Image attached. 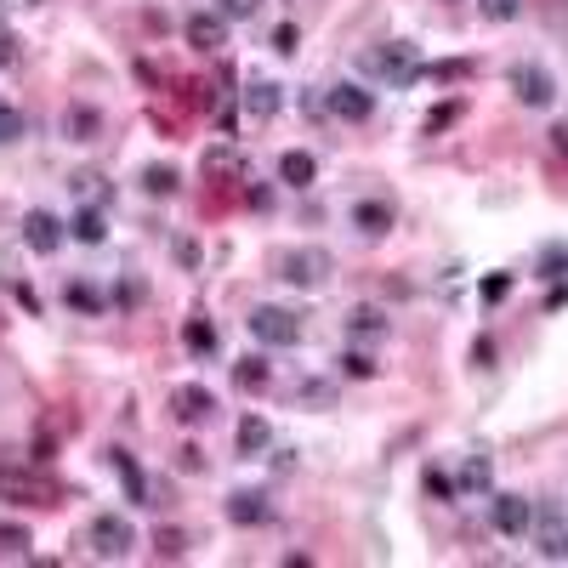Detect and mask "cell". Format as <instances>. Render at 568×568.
Here are the masks:
<instances>
[{
  "instance_id": "cell-22",
  "label": "cell",
  "mask_w": 568,
  "mask_h": 568,
  "mask_svg": "<svg viewBox=\"0 0 568 568\" xmlns=\"http://www.w3.org/2000/svg\"><path fill=\"white\" fill-rule=\"evenodd\" d=\"M142 194L148 199H177L182 194V171L177 165H142Z\"/></svg>"
},
{
  "instance_id": "cell-13",
  "label": "cell",
  "mask_w": 568,
  "mask_h": 568,
  "mask_svg": "<svg viewBox=\"0 0 568 568\" xmlns=\"http://www.w3.org/2000/svg\"><path fill=\"white\" fill-rule=\"evenodd\" d=\"M103 461L114 466V472H120V483H125V500H131V506H148V472L137 466V455L114 444V449H103Z\"/></svg>"
},
{
  "instance_id": "cell-34",
  "label": "cell",
  "mask_w": 568,
  "mask_h": 568,
  "mask_svg": "<svg viewBox=\"0 0 568 568\" xmlns=\"http://www.w3.org/2000/svg\"><path fill=\"white\" fill-rule=\"evenodd\" d=\"M0 551L23 557V551H29V529H23V523H12V517H0Z\"/></svg>"
},
{
  "instance_id": "cell-25",
  "label": "cell",
  "mask_w": 568,
  "mask_h": 568,
  "mask_svg": "<svg viewBox=\"0 0 568 568\" xmlns=\"http://www.w3.org/2000/svg\"><path fill=\"white\" fill-rule=\"evenodd\" d=\"M233 387L262 392L267 387V358L262 353H245V358H239V364H233Z\"/></svg>"
},
{
  "instance_id": "cell-44",
  "label": "cell",
  "mask_w": 568,
  "mask_h": 568,
  "mask_svg": "<svg viewBox=\"0 0 568 568\" xmlns=\"http://www.w3.org/2000/svg\"><path fill=\"white\" fill-rule=\"evenodd\" d=\"M177 472H205V455H199V444L177 449Z\"/></svg>"
},
{
  "instance_id": "cell-38",
  "label": "cell",
  "mask_w": 568,
  "mask_h": 568,
  "mask_svg": "<svg viewBox=\"0 0 568 568\" xmlns=\"http://www.w3.org/2000/svg\"><path fill=\"white\" fill-rule=\"evenodd\" d=\"M23 137V114L12 103H0V148H6V142H18Z\"/></svg>"
},
{
  "instance_id": "cell-39",
  "label": "cell",
  "mask_w": 568,
  "mask_h": 568,
  "mask_svg": "<svg viewBox=\"0 0 568 568\" xmlns=\"http://www.w3.org/2000/svg\"><path fill=\"white\" fill-rule=\"evenodd\" d=\"M256 12H262V0H222V18L228 23H250Z\"/></svg>"
},
{
  "instance_id": "cell-42",
  "label": "cell",
  "mask_w": 568,
  "mask_h": 568,
  "mask_svg": "<svg viewBox=\"0 0 568 568\" xmlns=\"http://www.w3.org/2000/svg\"><path fill=\"white\" fill-rule=\"evenodd\" d=\"M455 114H461V103H444V108H432V120H426V137H438V131H444V125L455 120Z\"/></svg>"
},
{
  "instance_id": "cell-24",
  "label": "cell",
  "mask_w": 568,
  "mask_h": 568,
  "mask_svg": "<svg viewBox=\"0 0 568 568\" xmlns=\"http://www.w3.org/2000/svg\"><path fill=\"white\" fill-rule=\"evenodd\" d=\"M69 188H74V199H80V205H108V199H114V182H108L103 171H91V165H86V171H74Z\"/></svg>"
},
{
  "instance_id": "cell-17",
  "label": "cell",
  "mask_w": 568,
  "mask_h": 568,
  "mask_svg": "<svg viewBox=\"0 0 568 568\" xmlns=\"http://www.w3.org/2000/svg\"><path fill=\"white\" fill-rule=\"evenodd\" d=\"M455 495H495V461L489 455H466L455 472Z\"/></svg>"
},
{
  "instance_id": "cell-11",
  "label": "cell",
  "mask_w": 568,
  "mask_h": 568,
  "mask_svg": "<svg viewBox=\"0 0 568 568\" xmlns=\"http://www.w3.org/2000/svg\"><path fill=\"white\" fill-rule=\"evenodd\" d=\"M171 415H177L182 426L211 421V415H216V392H211V387H199V381H188V387L171 392Z\"/></svg>"
},
{
  "instance_id": "cell-46",
  "label": "cell",
  "mask_w": 568,
  "mask_h": 568,
  "mask_svg": "<svg viewBox=\"0 0 568 568\" xmlns=\"http://www.w3.org/2000/svg\"><path fill=\"white\" fill-rule=\"evenodd\" d=\"M120 307H142V279H137V273L120 284Z\"/></svg>"
},
{
  "instance_id": "cell-2",
  "label": "cell",
  "mask_w": 568,
  "mask_h": 568,
  "mask_svg": "<svg viewBox=\"0 0 568 568\" xmlns=\"http://www.w3.org/2000/svg\"><path fill=\"white\" fill-rule=\"evenodd\" d=\"M273 273H279L284 284H296V290H324L330 273H336V262H330V250H319V245H296L273 262Z\"/></svg>"
},
{
  "instance_id": "cell-1",
  "label": "cell",
  "mask_w": 568,
  "mask_h": 568,
  "mask_svg": "<svg viewBox=\"0 0 568 568\" xmlns=\"http://www.w3.org/2000/svg\"><path fill=\"white\" fill-rule=\"evenodd\" d=\"M358 69L375 74V80L392 86V91H409L415 80H426V57H421V46H409V40H381L370 52H358Z\"/></svg>"
},
{
  "instance_id": "cell-21",
  "label": "cell",
  "mask_w": 568,
  "mask_h": 568,
  "mask_svg": "<svg viewBox=\"0 0 568 568\" xmlns=\"http://www.w3.org/2000/svg\"><path fill=\"white\" fill-rule=\"evenodd\" d=\"M69 233L80 239V245H103L108 239V211L103 205H80V211L69 216Z\"/></svg>"
},
{
  "instance_id": "cell-30",
  "label": "cell",
  "mask_w": 568,
  "mask_h": 568,
  "mask_svg": "<svg viewBox=\"0 0 568 568\" xmlns=\"http://www.w3.org/2000/svg\"><path fill=\"white\" fill-rule=\"evenodd\" d=\"M341 370L353 375V381H370V375L381 370V364H375V358L364 353V347H347V353H341Z\"/></svg>"
},
{
  "instance_id": "cell-8",
  "label": "cell",
  "mask_w": 568,
  "mask_h": 568,
  "mask_svg": "<svg viewBox=\"0 0 568 568\" xmlns=\"http://www.w3.org/2000/svg\"><path fill=\"white\" fill-rule=\"evenodd\" d=\"M489 523H495V534L517 540V534L534 523V500L529 495H495V500H489Z\"/></svg>"
},
{
  "instance_id": "cell-12",
  "label": "cell",
  "mask_w": 568,
  "mask_h": 568,
  "mask_svg": "<svg viewBox=\"0 0 568 568\" xmlns=\"http://www.w3.org/2000/svg\"><path fill=\"white\" fill-rule=\"evenodd\" d=\"M199 177L205 182H239L245 177V154H239L233 142H211L205 160H199Z\"/></svg>"
},
{
  "instance_id": "cell-27",
  "label": "cell",
  "mask_w": 568,
  "mask_h": 568,
  "mask_svg": "<svg viewBox=\"0 0 568 568\" xmlns=\"http://www.w3.org/2000/svg\"><path fill=\"white\" fill-rule=\"evenodd\" d=\"M182 341H188V353H216V330H211V319H188L182 324Z\"/></svg>"
},
{
  "instance_id": "cell-26",
  "label": "cell",
  "mask_w": 568,
  "mask_h": 568,
  "mask_svg": "<svg viewBox=\"0 0 568 568\" xmlns=\"http://www.w3.org/2000/svg\"><path fill=\"white\" fill-rule=\"evenodd\" d=\"M540 557L546 563H568V517L563 523H540Z\"/></svg>"
},
{
  "instance_id": "cell-48",
  "label": "cell",
  "mask_w": 568,
  "mask_h": 568,
  "mask_svg": "<svg viewBox=\"0 0 568 568\" xmlns=\"http://www.w3.org/2000/svg\"><path fill=\"white\" fill-rule=\"evenodd\" d=\"M12 63H18V40L0 35V69H12Z\"/></svg>"
},
{
  "instance_id": "cell-20",
  "label": "cell",
  "mask_w": 568,
  "mask_h": 568,
  "mask_svg": "<svg viewBox=\"0 0 568 568\" xmlns=\"http://www.w3.org/2000/svg\"><path fill=\"white\" fill-rule=\"evenodd\" d=\"M233 449H239L245 461H256V455H267V449H273V426H267L262 415H245V421L233 426Z\"/></svg>"
},
{
  "instance_id": "cell-45",
  "label": "cell",
  "mask_w": 568,
  "mask_h": 568,
  "mask_svg": "<svg viewBox=\"0 0 568 568\" xmlns=\"http://www.w3.org/2000/svg\"><path fill=\"white\" fill-rule=\"evenodd\" d=\"M250 211H273V188H267V182H250Z\"/></svg>"
},
{
  "instance_id": "cell-28",
  "label": "cell",
  "mask_w": 568,
  "mask_h": 568,
  "mask_svg": "<svg viewBox=\"0 0 568 568\" xmlns=\"http://www.w3.org/2000/svg\"><path fill=\"white\" fill-rule=\"evenodd\" d=\"M63 302L69 307H80V313H91V319H103V296H97V290H91V284H69V290H63Z\"/></svg>"
},
{
  "instance_id": "cell-29",
  "label": "cell",
  "mask_w": 568,
  "mask_h": 568,
  "mask_svg": "<svg viewBox=\"0 0 568 568\" xmlns=\"http://www.w3.org/2000/svg\"><path fill=\"white\" fill-rule=\"evenodd\" d=\"M154 557H165V563L188 557V534H182V529H160V534H154Z\"/></svg>"
},
{
  "instance_id": "cell-47",
  "label": "cell",
  "mask_w": 568,
  "mask_h": 568,
  "mask_svg": "<svg viewBox=\"0 0 568 568\" xmlns=\"http://www.w3.org/2000/svg\"><path fill=\"white\" fill-rule=\"evenodd\" d=\"M472 364H478V370H489V364H495V341H489V336L472 347Z\"/></svg>"
},
{
  "instance_id": "cell-49",
  "label": "cell",
  "mask_w": 568,
  "mask_h": 568,
  "mask_svg": "<svg viewBox=\"0 0 568 568\" xmlns=\"http://www.w3.org/2000/svg\"><path fill=\"white\" fill-rule=\"evenodd\" d=\"M267 461H273V472H290V466H296V455H290V449H267Z\"/></svg>"
},
{
  "instance_id": "cell-18",
  "label": "cell",
  "mask_w": 568,
  "mask_h": 568,
  "mask_svg": "<svg viewBox=\"0 0 568 568\" xmlns=\"http://www.w3.org/2000/svg\"><path fill=\"white\" fill-rule=\"evenodd\" d=\"M239 108H245L250 120H273V114L284 108V91L273 86V80H250V86L239 91Z\"/></svg>"
},
{
  "instance_id": "cell-10",
  "label": "cell",
  "mask_w": 568,
  "mask_h": 568,
  "mask_svg": "<svg viewBox=\"0 0 568 568\" xmlns=\"http://www.w3.org/2000/svg\"><path fill=\"white\" fill-rule=\"evenodd\" d=\"M182 35H188L194 52H222V46H228V18H222V12H188Z\"/></svg>"
},
{
  "instance_id": "cell-14",
  "label": "cell",
  "mask_w": 568,
  "mask_h": 568,
  "mask_svg": "<svg viewBox=\"0 0 568 568\" xmlns=\"http://www.w3.org/2000/svg\"><path fill=\"white\" fill-rule=\"evenodd\" d=\"M330 114L336 120H347V125H358V120H370L375 114V91H364V86H330Z\"/></svg>"
},
{
  "instance_id": "cell-23",
  "label": "cell",
  "mask_w": 568,
  "mask_h": 568,
  "mask_svg": "<svg viewBox=\"0 0 568 568\" xmlns=\"http://www.w3.org/2000/svg\"><path fill=\"white\" fill-rule=\"evenodd\" d=\"M347 336L353 341H381L387 336V313H381V307H353V313H347Z\"/></svg>"
},
{
  "instance_id": "cell-5",
  "label": "cell",
  "mask_w": 568,
  "mask_h": 568,
  "mask_svg": "<svg viewBox=\"0 0 568 568\" xmlns=\"http://www.w3.org/2000/svg\"><path fill=\"white\" fill-rule=\"evenodd\" d=\"M86 540H91V557H103V563H120V557H131V546H137V534H131V523H125L120 512H97Z\"/></svg>"
},
{
  "instance_id": "cell-4",
  "label": "cell",
  "mask_w": 568,
  "mask_h": 568,
  "mask_svg": "<svg viewBox=\"0 0 568 568\" xmlns=\"http://www.w3.org/2000/svg\"><path fill=\"white\" fill-rule=\"evenodd\" d=\"M250 336L262 341V347H296L302 341V313H290V307H273V302H262V307H250Z\"/></svg>"
},
{
  "instance_id": "cell-31",
  "label": "cell",
  "mask_w": 568,
  "mask_h": 568,
  "mask_svg": "<svg viewBox=\"0 0 568 568\" xmlns=\"http://www.w3.org/2000/svg\"><path fill=\"white\" fill-rule=\"evenodd\" d=\"M534 273L557 284V279L568 273V250H563V245H546V250H540V267H534Z\"/></svg>"
},
{
  "instance_id": "cell-9",
  "label": "cell",
  "mask_w": 568,
  "mask_h": 568,
  "mask_svg": "<svg viewBox=\"0 0 568 568\" xmlns=\"http://www.w3.org/2000/svg\"><path fill=\"white\" fill-rule=\"evenodd\" d=\"M222 512H228V523H239V529H262V523H273V500H267V489H233Z\"/></svg>"
},
{
  "instance_id": "cell-32",
  "label": "cell",
  "mask_w": 568,
  "mask_h": 568,
  "mask_svg": "<svg viewBox=\"0 0 568 568\" xmlns=\"http://www.w3.org/2000/svg\"><path fill=\"white\" fill-rule=\"evenodd\" d=\"M267 46L279 57H296V46H302V29L296 23H273V35H267Z\"/></svg>"
},
{
  "instance_id": "cell-41",
  "label": "cell",
  "mask_w": 568,
  "mask_h": 568,
  "mask_svg": "<svg viewBox=\"0 0 568 568\" xmlns=\"http://www.w3.org/2000/svg\"><path fill=\"white\" fill-rule=\"evenodd\" d=\"M421 483H426V489H432L438 500H449V495H455V483H449L444 472H438V466H426V472H421Z\"/></svg>"
},
{
  "instance_id": "cell-43",
  "label": "cell",
  "mask_w": 568,
  "mask_h": 568,
  "mask_svg": "<svg viewBox=\"0 0 568 568\" xmlns=\"http://www.w3.org/2000/svg\"><path fill=\"white\" fill-rule=\"evenodd\" d=\"M546 142H551V154H557V160H568V120H557L546 131Z\"/></svg>"
},
{
  "instance_id": "cell-6",
  "label": "cell",
  "mask_w": 568,
  "mask_h": 568,
  "mask_svg": "<svg viewBox=\"0 0 568 568\" xmlns=\"http://www.w3.org/2000/svg\"><path fill=\"white\" fill-rule=\"evenodd\" d=\"M506 86H512V97L523 108H551L557 103V80H551L546 63H512V69H506Z\"/></svg>"
},
{
  "instance_id": "cell-15",
  "label": "cell",
  "mask_w": 568,
  "mask_h": 568,
  "mask_svg": "<svg viewBox=\"0 0 568 568\" xmlns=\"http://www.w3.org/2000/svg\"><path fill=\"white\" fill-rule=\"evenodd\" d=\"M392 222H398L392 199H358V205H353V228L364 233V239H387Z\"/></svg>"
},
{
  "instance_id": "cell-3",
  "label": "cell",
  "mask_w": 568,
  "mask_h": 568,
  "mask_svg": "<svg viewBox=\"0 0 568 568\" xmlns=\"http://www.w3.org/2000/svg\"><path fill=\"white\" fill-rule=\"evenodd\" d=\"M0 500H12V506H57L63 489L52 478L29 472V466H0Z\"/></svg>"
},
{
  "instance_id": "cell-40",
  "label": "cell",
  "mask_w": 568,
  "mask_h": 568,
  "mask_svg": "<svg viewBox=\"0 0 568 568\" xmlns=\"http://www.w3.org/2000/svg\"><path fill=\"white\" fill-rule=\"evenodd\" d=\"M302 398H307L313 409H330V404H336V387H330V381H307Z\"/></svg>"
},
{
  "instance_id": "cell-37",
  "label": "cell",
  "mask_w": 568,
  "mask_h": 568,
  "mask_svg": "<svg viewBox=\"0 0 568 568\" xmlns=\"http://www.w3.org/2000/svg\"><path fill=\"white\" fill-rule=\"evenodd\" d=\"M171 256H177V267H188V273H194V267L205 262V250H199V239H188V233H182L177 245H171Z\"/></svg>"
},
{
  "instance_id": "cell-7",
  "label": "cell",
  "mask_w": 568,
  "mask_h": 568,
  "mask_svg": "<svg viewBox=\"0 0 568 568\" xmlns=\"http://www.w3.org/2000/svg\"><path fill=\"white\" fill-rule=\"evenodd\" d=\"M63 239H69V222H57L52 211H23V245L35 256H57Z\"/></svg>"
},
{
  "instance_id": "cell-36",
  "label": "cell",
  "mask_w": 568,
  "mask_h": 568,
  "mask_svg": "<svg viewBox=\"0 0 568 568\" xmlns=\"http://www.w3.org/2000/svg\"><path fill=\"white\" fill-rule=\"evenodd\" d=\"M466 74H472V63H461V57H449V63H426V80H466Z\"/></svg>"
},
{
  "instance_id": "cell-35",
  "label": "cell",
  "mask_w": 568,
  "mask_h": 568,
  "mask_svg": "<svg viewBox=\"0 0 568 568\" xmlns=\"http://www.w3.org/2000/svg\"><path fill=\"white\" fill-rule=\"evenodd\" d=\"M478 12L489 23H512V18H523V0H478Z\"/></svg>"
},
{
  "instance_id": "cell-50",
  "label": "cell",
  "mask_w": 568,
  "mask_h": 568,
  "mask_svg": "<svg viewBox=\"0 0 568 568\" xmlns=\"http://www.w3.org/2000/svg\"><path fill=\"white\" fill-rule=\"evenodd\" d=\"M137 80H142V86H160V69H154V63L142 57V63H137Z\"/></svg>"
},
{
  "instance_id": "cell-16",
  "label": "cell",
  "mask_w": 568,
  "mask_h": 568,
  "mask_svg": "<svg viewBox=\"0 0 568 568\" xmlns=\"http://www.w3.org/2000/svg\"><path fill=\"white\" fill-rule=\"evenodd\" d=\"M279 182L290 188V194H307V188L319 182V160H313L307 148H290V154H279Z\"/></svg>"
},
{
  "instance_id": "cell-33",
  "label": "cell",
  "mask_w": 568,
  "mask_h": 568,
  "mask_svg": "<svg viewBox=\"0 0 568 568\" xmlns=\"http://www.w3.org/2000/svg\"><path fill=\"white\" fill-rule=\"evenodd\" d=\"M506 290H512V273H483V284H478L483 307H500L506 302Z\"/></svg>"
},
{
  "instance_id": "cell-19",
  "label": "cell",
  "mask_w": 568,
  "mask_h": 568,
  "mask_svg": "<svg viewBox=\"0 0 568 568\" xmlns=\"http://www.w3.org/2000/svg\"><path fill=\"white\" fill-rule=\"evenodd\" d=\"M63 137H69V142H97V137H103V108L69 103V108H63Z\"/></svg>"
}]
</instances>
